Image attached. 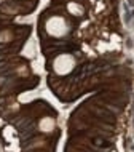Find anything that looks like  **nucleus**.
<instances>
[{
    "instance_id": "obj_1",
    "label": "nucleus",
    "mask_w": 134,
    "mask_h": 152,
    "mask_svg": "<svg viewBox=\"0 0 134 152\" xmlns=\"http://www.w3.org/2000/svg\"><path fill=\"white\" fill-rule=\"evenodd\" d=\"M45 29L51 37H64L69 32V24L62 16H51L45 23Z\"/></svg>"
},
{
    "instance_id": "obj_2",
    "label": "nucleus",
    "mask_w": 134,
    "mask_h": 152,
    "mask_svg": "<svg viewBox=\"0 0 134 152\" xmlns=\"http://www.w3.org/2000/svg\"><path fill=\"white\" fill-rule=\"evenodd\" d=\"M75 67V58L69 53H62V55L56 56L53 61V69L58 75H67L74 71Z\"/></svg>"
},
{
    "instance_id": "obj_3",
    "label": "nucleus",
    "mask_w": 134,
    "mask_h": 152,
    "mask_svg": "<svg viewBox=\"0 0 134 152\" xmlns=\"http://www.w3.org/2000/svg\"><path fill=\"white\" fill-rule=\"evenodd\" d=\"M54 126H56V122L53 117H43L42 120L38 122V128H40V131H43V133H50V131L54 130Z\"/></svg>"
},
{
    "instance_id": "obj_4",
    "label": "nucleus",
    "mask_w": 134,
    "mask_h": 152,
    "mask_svg": "<svg viewBox=\"0 0 134 152\" xmlns=\"http://www.w3.org/2000/svg\"><path fill=\"white\" fill-rule=\"evenodd\" d=\"M67 10H69V13L70 15H74V16H82L83 15V7L80 5V3H77V2H70L67 5Z\"/></svg>"
}]
</instances>
